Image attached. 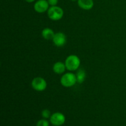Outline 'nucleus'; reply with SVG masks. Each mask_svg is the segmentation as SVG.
I'll list each match as a JSON object with an SVG mask.
<instances>
[{
	"label": "nucleus",
	"mask_w": 126,
	"mask_h": 126,
	"mask_svg": "<svg viewBox=\"0 0 126 126\" xmlns=\"http://www.w3.org/2000/svg\"><path fill=\"white\" fill-rule=\"evenodd\" d=\"M58 0H47V2L51 6H57L58 4Z\"/></svg>",
	"instance_id": "obj_14"
},
{
	"label": "nucleus",
	"mask_w": 126,
	"mask_h": 126,
	"mask_svg": "<svg viewBox=\"0 0 126 126\" xmlns=\"http://www.w3.org/2000/svg\"><path fill=\"white\" fill-rule=\"evenodd\" d=\"M49 123L46 119H41L36 123V126H49Z\"/></svg>",
	"instance_id": "obj_13"
},
{
	"label": "nucleus",
	"mask_w": 126,
	"mask_h": 126,
	"mask_svg": "<svg viewBox=\"0 0 126 126\" xmlns=\"http://www.w3.org/2000/svg\"><path fill=\"white\" fill-rule=\"evenodd\" d=\"M41 115L44 119H48V118H50V116H51L50 111L47 109L43 110L41 112Z\"/></svg>",
	"instance_id": "obj_12"
},
{
	"label": "nucleus",
	"mask_w": 126,
	"mask_h": 126,
	"mask_svg": "<svg viewBox=\"0 0 126 126\" xmlns=\"http://www.w3.org/2000/svg\"><path fill=\"white\" fill-rule=\"evenodd\" d=\"M78 4L82 9L89 11L92 9L94 3L93 0H78Z\"/></svg>",
	"instance_id": "obj_8"
},
{
	"label": "nucleus",
	"mask_w": 126,
	"mask_h": 126,
	"mask_svg": "<svg viewBox=\"0 0 126 126\" xmlns=\"http://www.w3.org/2000/svg\"><path fill=\"white\" fill-rule=\"evenodd\" d=\"M52 41L57 47L63 46L66 43V35L62 32H58L55 33V35L52 39Z\"/></svg>",
	"instance_id": "obj_7"
},
{
	"label": "nucleus",
	"mask_w": 126,
	"mask_h": 126,
	"mask_svg": "<svg viewBox=\"0 0 126 126\" xmlns=\"http://www.w3.org/2000/svg\"><path fill=\"white\" fill-rule=\"evenodd\" d=\"M77 82L76 75L71 72L66 73L60 78V83L65 87H71Z\"/></svg>",
	"instance_id": "obj_2"
},
{
	"label": "nucleus",
	"mask_w": 126,
	"mask_h": 126,
	"mask_svg": "<svg viewBox=\"0 0 126 126\" xmlns=\"http://www.w3.org/2000/svg\"><path fill=\"white\" fill-rule=\"evenodd\" d=\"M76 79H77V82L79 84H82L86 79V71L84 70H82V69H78L77 70V72H76Z\"/></svg>",
	"instance_id": "obj_11"
},
{
	"label": "nucleus",
	"mask_w": 126,
	"mask_h": 126,
	"mask_svg": "<svg viewBox=\"0 0 126 126\" xmlns=\"http://www.w3.org/2000/svg\"><path fill=\"white\" fill-rule=\"evenodd\" d=\"M49 4L47 0H38L34 3V9L38 13H44L48 11Z\"/></svg>",
	"instance_id": "obj_6"
},
{
	"label": "nucleus",
	"mask_w": 126,
	"mask_h": 126,
	"mask_svg": "<svg viewBox=\"0 0 126 126\" xmlns=\"http://www.w3.org/2000/svg\"><path fill=\"white\" fill-rule=\"evenodd\" d=\"M71 1H77V0H71Z\"/></svg>",
	"instance_id": "obj_16"
},
{
	"label": "nucleus",
	"mask_w": 126,
	"mask_h": 126,
	"mask_svg": "<svg viewBox=\"0 0 126 126\" xmlns=\"http://www.w3.org/2000/svg\"><path fill=\"white\" fill-rule=\"evenodd\" d=\"M25 1L27 2H33V1H34L35 0H25Z\"/></svg>",
	"instance_id": "obj_15"
},
{
	"label": "nucleus",
	"mask_w": 126,
	"mask_h": 126,
	"mask_svg": "<svg viewBox=\"0 0 126 126\" xmlns=\"http://www.w3.org/2000/svg\"><path fill=\"white\" fill-rule=\"evenodd\" d=\"M63 10L59 6H51L47 11V16L50 20L58 21L62 19L63 17Z\"/></svg>",
	"instance_id": "obj_3"
},
{
	"label": "nucleus",
	"mask_w": 126,
	"mask_h": 126,
	"mask_svg": "<svg viewBox=\"0 0 126 126\" xmlns=\"http://www.w3.org/2000/svg\"><path fill=\"white\" fill-rule=\"evenodd\" d=\"M42 36L44 39L46 40H52L53 38H54L55 33H54V31L50 28H46L43 30L42 31Z\"/></svg>",
	"instance_id": "obj_10"
},
{
	"label": "nucleus",
	"mask_w": 126,
	"mask_h": 126,
	"mask_svg": "<svg viewBox=\"0 0 126 126\" xmlns=\"http://www.w3.org/2000/svg\"><path fill=\"white\" fill-rule=\"evenodd\" d=\"M66 70L70 71H76L81 65L80 59L76 55H70L66 57L65 62Z\"/></svg>",
	"instance_id": "obj_1"
},
{
	"label": "nucleus",
	"mask_w": 126,
	"mask_h": 126,
	"mask_svg": "<svg viewBox=\"0 0 126 126\" xmlns=\"http://www.w3.org/2000/svg\"><path fill=\"white\" fill-rule=\"evenodd\" d=\"M50 122L54 126H62L65 122V115L60 112L54 113L50 116Z\"/></svg>",
	"instance_id": "obj_5"
},
{
	"label": "nucleus",
	"mask_w": 126,
	"mask_h": 126,
	"mask_svg": "<svg viewBox=\"0 0 126 126\" xmlns=\"http://www.w3.org/2000/svg\"><path fill=\"white\" fill-rule=\"evenodd\" d=\"M66 69V68L65 63L62 62H57L56 63H54L52 67L53 71L57 75L63 74L65 71Z\"/></svg>",
	"instance_id": "obj_9"
},
{
	"label": "nucleus",
	"mask_w": 126,
	"mask_h": 126,
	"mask_svg": "<svg viewBox=\"0 0 126 126\" xmlns=\"http://www.w3.org/2000/svg\"><path fill=\"white\" fill-rule=\"evenodd\" d=\"M32 87L38 92L44 91L47 87V82L41 77L34 78L32 81Z\"/></svg>",
	"instance_id": "obj_4"
}]
</instances>
